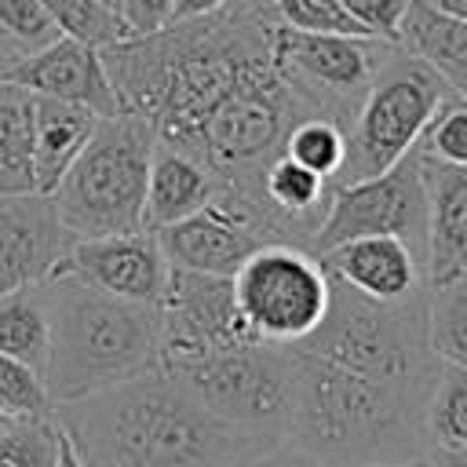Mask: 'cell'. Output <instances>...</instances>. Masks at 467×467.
Listing matches in <instances>:
<instances>
[{
  "instance_id": "42",
  "label": "cell",
  "mask_w": 467,
  "mask_h": 467,
  "mask_svg": "<svg viewBox=\"0 0 467 467\" xmlns=\"http://www.w3.org/2000/svg\"><path fill=\"white\" fill-rule=\"evenodd\" d=\"M102 4H109V7H113V11H117V7H120V0H102Z\"/></svg>"
},
{
  "instance_id": "11",
  "label": "cell",
  "mask_w": 467,
  "mask_h": 467,
  "mask_svg": "<svg viewBox=\"0 0 467 467\" xmlns=\"http://www.w3.org/2000/svg\"><path fill=\"white\" fill-rule=\"evenodd\" d=\"M157 314H161V343H157L161 372H171L186 361H197L204 354L252 339L237 310L230 277L168 266Z\"/></svg>"
},
{
  "instance_id": "9",
  "label": "cell",
  "mask_w": 467,
  "mask_h": 467,
  "mask_svg": "<svg viewBox=\"0 0 467 467\" xmlns=\"http://www.w3.org/2000/svg\"><path fill=\"white\" fill-rule=\"evenodd\" d=\"M390 44L394 40L379 36L296 33L277 22L270 36V55L285 84L303 99L314 117H332L347 128Z\"/></svg>"
},
{
  "instance_id": "12",
  "label": "cell",
  "mask_w": 467,
  "mask_h": 467,
  "mask_svg": "<svg viewBox=\"0 0 467 467\" xmlns=\"http://www.w3.org/2000/svg\"><path fill=\"white\" fill-rule=\"evenodd\" d=\"M51 277H73L80 285H91L131 303H161L168 259L150 230L73 237L66 255L55 263Z\"/></svg>"
},
{
  "instance_id": "43",
  "label": "cell",
  "mask_w": 467,
  "mask_h": 467,
  "mask_svg": "<svg viewBox=\"0 0 467 467\" xmlns=\"http://www.w3.org/2000/svg\"><path fill=\"white\" fill-rule=\"evenodd\" d=\"M244 460H248V456H244ZM244 460H241V463H234V467H244Z\"/></svg>"
},
{
  "instance_id": "38",
  "label": "cell",
  "mask_w": 467,
  "mask_h": 467,
  "mask_svg": "<svg viewBox=\"0 0 467 467\" xmlns=\"http://www.w3.org/2000/svg\"><path fill=\"white\" fill-rule=\"evenodd\" d=\"M339 467H431V456H409V460H365V463H339Z\"/></svg>"
},
{
  "instance_id": "18",
  "label": "cell",
  "mask_w": 467,
  "mask_h": 467,
  "mask_svg": "<svg viewBox=\"0 0 467 467\" xmlns=\"http://www.w3.org/2000/svg\"><path fill=\"white\" fill-rule=\"evenodd\" d=\"M215 179L212 171L175 150V146H164L157 142L153 146V157H150V175H146V201H142V230L157 234L201 208H208L215 201Z\"/></svg>"
},
{
  "instance_id": "22",
  "label": "cell",
  "mask_w": 467,
  "mask_h": 467,
  "mask_svg": "<svg viewBox=\"0 0 467 467\" xmlns=\"http://www.w3.org/2000/svg\"><path fill=\"white\" fill-rule=\"evenodd\" d=\"M47 339H51V321H47L44 281L0 296V354L15 358L44 376Z\"/></svg>"
},
{
  "instance_id": "3",
  "label": "cell",
  "mask_w": 467,
  "mask_h": 467,
  "mask_svg": "<svg viewBox=\"0 0 467 467\" xmlns=\"http://www.w3.org/2000/svg\"><path fill=\"white\" fill-rule=\"evenodd\" d=\"M47 365L51 409L157 372L161 314L157 303H131L73 277H47Z\"/></svg>"
},
{
  "instance_id": "13",
  "label": "cell",
  "mask_w": 467,
  "mask_h": 467,
  "mask_svg": "<svg viewBox=\"0 0 467 467\" xmlns=\"http://www.w3.org/2000/svg\"><path fill=\"white\" fill-rule=\"evenodd\" d=\"M69 241L47 193L0 197V296L47 281Z\"/></svg>"
},
{
  "instance_id": "31",
  "label": "cell",
  "mask_w": 467,
  "mask_h": 467,
  "mask_svg": "<svg viewBox=\"0 0 467 467\" xmlns=\"http://www.w3.org/2000/svg\"><path fill=\"white\" fill-rule=\"evenodd\" d=\"M0 33L22 55H33L58 36V29L47 18L40 0H0Z\"/></svg>"
},
{
  "instance_id": "6",
  "label": "cell",
  "mask_w": 467,
  "mask_h": 467,
  "mask_svg": "<svg viewBox=\"0 0 467 467\" xmlns=\"http://www.w3.org/2000/svg\"><path fill=\"white\" fill-rule=\"evenodd\" d=\"M449 95L452 88L423 58L390 44L347 124V161L332 186L379 175L412 153L427 120Z\"/></svg>"
},
{
  "instance_id": "19",
  "label": "cell",
  "mask_w": 467,
  "mask_h": 467,
  "mask_svg": "<svg viewBox=\"0 0 467 467\" xmlns=\"http://www.w3.org/2000/svg\"><path fill=\"white\" fill-rule=\"evenodd\" d=\"M394 44L423 58L452 91L467 95V22L463 18L445 15L427 0H409Z\"/></svg>"
},
{
  "instance_id": "35",
  "label": "cell",
  "mask_w": 467,
  "mask_h": 467,
  "mask_svg": "<svg viewBox=\"0 0 467 467\" xmlns=\"http://www.w3.org/2000/svg\"><path fill=\"white\" fill-rule=\"evenodd\" d=\"M223 4H230V0H171L168 22H186V18H201V15H212V11H219Z\"/></svg>"
},
{
  "instance_id": "17",
  "label": "cell",
  "mask_w": 467,
  "mask_h": 467,
  "mask_svg": "<svg viewBox=\"0 0 467 467\" xmlns=\"http://www.w3.org/2000/svg\"><path fill=\"white\" fill-rule=\"evenodd\" d=\"M317 259L332 281H339V285H347L368 299H379V303L405 299L427 285L423 266L409 252V244L398 237H387V234L354 237V241L336 244L332 252H325Z\"/></svg>"
},
{
  "instance_id": "27",
  "label": "cell",
  "mask_w": 467,
  "mask_h": 467,
  "mask_svg": "<svg viewBox=\"0 0 467 467\" xmlns=\"http://www.w3.org/2000/svg\"><path fill=\"white\" fill-rule=\"evenodd\" d=\"M412 150L438 164H467V95L452 91L434 109Z\"/></svg>"
},
{
  "instance_id": "5",
  "label": "cell",
  "mask_w": 467,
  "mask_h": 467,
  "mask_svg": "<svg viewBox=\"0 0 467 467\" xmlns=\"http://www.w3.org/2000/svg\"><path fill=\"white\" fill-rule=\"evenodd\" d=\"M157 135L135 113L102 117L51 190L55 212L73 237L142 230L146 175Z\"/></svg>"
},
{
  "instance_id": "32",
  "label": "cell",
  "mask_w": 467,
  "mask_h": 467,
  "mask_svg": "<svg viewBox=\"0 0 467 467\" xmlns=\"http://www.w3.org/2000/svg\"><path fill=\"white\" fill-rule=\"evenodd\" d=\"M368 36H379V40H394L398 36V26H401V15L409 7V0H336Z\"/></svg>"
},
{
  "instance_id": "8",
  "label": "cell",
  "mask_w": 467,
  "mask_h": 467,
  "mask_svg": "<svg viewBox=\"0 0 467 467\" xmlns=\"http://www.w3.org/2000/svg\"><path fill=\"white\" fill-rule=\"evenodd\" d=\"M237 310L259 343L296 347L306 339L332 299V277L317 255L296 244H263L230 277Z\"/></svg>"
},
{
  "instance_id": "23",
  "label": "cell",
  "mask_w": 467,
  "mask_h": 467,
  "mask_svg": "<svg viewBox=\"0 0 467 467\" xmlns=\"http://www.w3.org/2000/svg\"><path fill=\"white\" fill-rule=\"evenodd\" d=\"M427 347L438 361L467 368V274L427 288Z\"/></svg>"
},
{
  "instance_id": "39",
  "label": "cell",
  "mask_w": 467,
  "mask_h": 467,
  "mask_svg": "<svg viewBox=\"0 0 467 467\" xmlns=\"http://www.w3.org/2000/svg\"><path fill=\"white\" fill-rule=\"evenodd\" d=\"M55 467H84V460L77 456V449L69 445V438L58 431V449H55Z\"/></svg>"
},
{
  "instance_id": "34",
  "label": "cell",
  "mask_w": 467,
  "mask_h": 467,
  "mask_svg": "<svg viewBox=\"0 0 467 467\" xmlns=\"http://www.w3.org/2000/svg\"><path fill=\"white\" fill-rule=\"evenodd\" d=\"M168 11H171V0H120V7H117L124 26L131 29V36L168 26Z\"/></svg>"
},
{
  "instance_id": "28",
  "label": "cell",
  "mask_w": 467,
  "mask_h": 467,
  "mask_svg": "<svg viewBox=\"0 0 467 467\" xmlns=\"http://www.w3.org/2000/svg\"><path fill=\"white\" fill-rule=\"evenodd\" d=\"M58 423L55 416L11 420L0 431V467H55Z\"/></svg>"
},
{
  "instance_id": "14",
  "label": "cell",
  "mask_w": 467,
  "mask_h": 467,
  "mask_svg": "<svg viewBox=\"0 0 467 467\" xmlns=\"http://www.w3.org/2000/svg\"><path fill=\"white\" fill-rule=\"evenodd\" d=\"M11 80L22 84L33 95L77 102V106H84L99 117L120 113L99 47H91L84 40H73V36H62V33L47 47H40L33 55H22Z\"/></svg>"
},
{
  "instance_id": "29",
  "label": "cell",
  "mask_w": 467,
  "mask_h": 467,
  "mask_svg": "<svg viewBox=\"0 0 467 467\" xmlns=\"http://www.w3.org/2000/svg\"><path fill=\"white\" fill-rule=\"evenodd\" d=\"M0 412L7 420L51 416V398H47L44 376L7 354H0Z\"/></svg>"
},
{
  "instance_id": "16",
  "label": "cell",
  "mask_w": 467,
  "mask_h": 467,
  "mask_svg": "<svg viewBox=\"0 0 467 467\" xmlns=\"http://www.w3.org/2000/svg\"><path fill=\"white\" fill-rule=\"evenodd\" d=\"M416 153V150H412ZM420 179L427 190V288L467 274V164H438L420 157Z\"/></svg>"
},
{
  "instance_id": "41",
  "label": "cell",
  "mask_w": 467,
  "mask_h": 467,
  "mask_svg": "<svg viewBox=\"0 0 467 467\" xmlns=\"http://www.w3.org/2000/svg\"><path fill=\"white\" fill-rule=\"evenodd\" d=\"M7 423H11V420H7V416H4V412H0V431H4V427H7Z\"/></svg>"
},
{
  "instance_id": "36",
  "label": "cell",
  "mask_w": 467,
  "mask_h": 467,
  "mask_svg": "<svg viewBox=\"0 0 467 467\" xmlns=\"http://www.w3.org/2000/svg\"><path fill=\"white\" fill-rule=\"evenodd\" d=\"M427 456H431V467H467V445H460V449L434 445Z\"/></svg>"
},
{
  "instance_id": "20",
  "label": "cell",
  "mask_w": 467,
  "mask_h": 467,
  "mask_svg": "<svg viewBox=\"0 0 467 467\" xmlns=\"http://www.w3.org/2000/svg\"><path fill=\"white\" fill-rule=\"evenodd\" d=\"M99 120H102L99 113H91V109H84L77 102L36 95V142H33L36 193L51 197V190L58 186V179L66 175L73 157L84 150V142L91 139Z\"/></svg>"
},
{
  "instance_id": "4",
  "label": "cell",
  "mask_w": 467,
  "mask_h": 467,
  "mask_svg": "<svg viewBox=\"0 0 467 467\" xmlns=\"http://www.w3.org/2000/svg\"><path fill=\"white\" fill-rule=\"evenodd\" d=\"M296 350L376 379L431 387L438 358L427 347V285L405 299L379 303L332 281L321 325L299 339Z\"/></svg>"
},
{
  "instance_id": "1",
  "label": "cell",
  "mask_w": 467,
  "mask_h": 467,
  "mask_svg": "<svg viewBox=\"0 0 467 467\" xmlns=\"http://www.w3.org/2000/svg\"><path fill=\"white\" fill-rule=\"evenodd\" d=\"M51 416L84 467H234L263 445L226 427L161 368L62 401Z\"/></svg>"
},
{
  "instance_id": "10",
  "label": "cell",
  "mask_w": 467,
  "mask_h": 467,
  "mask_svg": "<svg viewBox=\"0 0 467 467\" xmlns=\"http://www.w3.org/2000/svg\"><path fill=\"white\" fill-rule=\"evenodd\" d=\"M398 237L409 244V252L427 259V190L420 179L416 153H405L398 164H390L379 175L332 186L328 212L310 237L306 252L325 255L336 244H347L354 237Z\"/></svg>"
},
{
  "instance_id": "37",
  "label": "cell",
  "mask_w": 467,
  "mask_h": 467,
  "mask_svg": "<svg viewBox=\"0 0 467 467\" xmlns=\"http://www.w3.org/2000/svg\"><path fill=\"white\" fill-rule=\"evenodd\" d=\"M18 58H22V51H18L4 33H0V84H4V80H11V73H15Z\"/></svg>"
},
{
  "instance_id": "7",
  "label": "cell",
  "mask_w": 467,
  "mask_h": 467,
  "mask_svg": "<svg viewBox=\"0 0 467 467\" xmlns=\"http://www.w3.org/2000/svg\"><path fill=\"white\" fill-rule=\"evenodd\" d=\"M168 376H175L212 416H219L244 438H288L296 401V365L288 347L248 339L186 361Z\"/></svg>"
},
{
  "instance_id": "25",
  "label": "cell",
  "mask_w": 467,
  "mask_h": 467,
  "mask_svg": "<svg viewBox=\"0 0 467 467\" xmlns=\"http://www.w3.org/2000/svg\"><path fill=\"white\" fill-rule=\"evenodd\" d=\"M281 153L292 157L296 164L317 171L321 179L336 182V175L343 171V161H347V128L332 117H303L288 128Z\"/></svg>"
},
{
  "instance_id": "30",
  "label": "cell",
  "mask_w": 467,
  "mask_h": 467,
  "mask_svg": "<svg viewBox=\"0 0 467 467\" xmlns=\"http://www.w3.org/2000/svg\"><path fill=\"white\" fill-rule=\"evenodd\" d=\"M274 18L296 33H347L368 36L336 0H270Z\"/></svg>"
},
{
  "instance_id": "24",
  "label": "cell",
  "mask_w": 467,
  "mask_h": 467,
  "mask_svg": "<svg viewBox=\"0 0 467 467\" xmlns=\"http://www.w3.org/2000/svg\"><path fill=\"white\" fill-rule=\"evenodd\" d=\"M423 427H427V441L445 445V449H460L467 445V368L438 361L431 394H427V409H423Z\"/></svg>"
},
{
  "instance_id": "21",
  "label": "cell",
  "mask_w": 467,
  "mask_h": 467,
  "mask_svg": "<svg viewBox=\"0 0 467 467\" xmlns=\"http://www.w3.org/2000/svg\"><path fill=\"white\" fill-rule=\"evenodd\" d=\"M36 95L15 80L0 84V197L36 193L33 179Z\"/></svg>"
},
{
  "instance_id": "33",
  "label": "cell",
  "mask_w": 467,
  "mask_h": 467,
  "mask_svg": "<svg viewBox=\"0 0 467 467\" xmlns=\"http://www.w3.org/2000/svg\"><path fill=\"white\" fill-rule=\"evenodd\" d=\"M244 467H328L321 456H314L310 449H303L299 441L292 438H277V441H263L248 460Z\"/></svg>"
},
{
  "instance_id": "2",
  "label": "cell",
  "mask_w": 467,
  "mask_h": 467,
  "mask_svg": "<svg viewBox=\"0 0 467 467\" xmlns=\"http://www.w3.org/2000/svg\"><path fill=\"white\" fill-rule=\"evenodd\" d=\"M292 350L296 401L288 438L321 456L328 467L365 460L427 456L423 409L431 387L376 379L306 350Z\"/></svg>"
},
{
  "instance_id": "26",
  "label": "cell",
  "mask_w": 467,
  "mask_h": 467,
  "mask_svg": "<svg viewBox=\"0 0 467 467\" xmlns=\"http://www.w3.org/2000/svg\"><path fill=\"white\" fill-rule=\"evenodd\" d=\"M40 4H44L47 18L55 22V29L62 36L84 40V44H91L99 51L131 36L124 18L109 4H102V0H40Z\"/></svg>"
},
{
  "instance_id": "15",
  "label": "cell",
  "mask_w": 467,
  "mask_h": 467,
  "mask_svg": "<svg viewBox=\"0 0 467 467\" xmlns=\"http://www.w3.org/2000/svg\"><path fill=\"white\" fill-rule=\"evenodd\" d=\"M153 237H157L168 266L212 274V277H234L241 270V263L255 248L266 244L252 226H244L241 219H234L230 212H223L215 204L157 230Z\"/></svg>"
},
{
  "instance_id": "40",
  "label": "cell",
  "mask_w": 467,
  "mask_h": 467,
  "mask_svg": "<svg viewBox=\"0 0 467 467\" xmlns=\"http://www.w3.org/2000/svg\"><path fill=\"white\" fill-rule=\"evenodd\" d=\"M427 4H434L438 11L456 15V18H463V22H467V0H427Z\"/></svg>"
}]
</instances>
